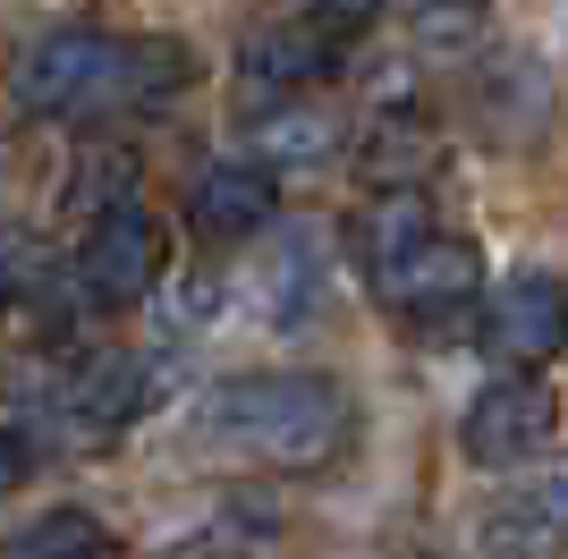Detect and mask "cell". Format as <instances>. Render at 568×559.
Masks as SVG:
<instances>
[{
  "instance_id": "cell-3",
  "label": "cell",
  "mask_w": 568,
  "mask_h": 559,
  "mask_svg": "<svg viewBox=\"0 0 568 559\" xmlns=\"http://www.w3.org/2000/svg\"><path fill=\"white\" fill-rule=\"evenodd\" d=\"M475 288H484V255H475L467 237H442L433 230L416 255H399L390 272H374V297L399 314L407 331H425V339H450L467 323Z\"/></svg>"
},
{
  "instance_id": "cell-20",
  "label": "cell",
  "mask_w": 568,
  "mask_h": 559,
  "mask_svg": "<svg viewBox=\"0 0 568 559\" xmlns=\"http://www.w3.org/2000/svg\"><path fill=\"white\" fill-rule=\"evenodd\" d=\"M9 297H18V288H9V280H0V314H9Z\"/></svg>"
},
{
  "instance_id": "cell-11",
  "label": "cell",
  "mask_w": 568,
  "mask_h": 559,
  "mask_svg": "<svg viewBox=\"0 0 568 559\" xmlns=\"http://www.w3.org/2000/svg\"><path fill=\"white\" fill-rule=\"evenodd\" d=\"M339 119L332 111H314V102H272V111L255 119V162L281 179V170H323L339 162Z\"/></svg>"
},
{
  "instance_id": "cell-10",
  "label": "cell",
  "mask_w": 568,
  "mask_h": 559,
  "mask_svg": "<svg viewBox=\"0 0 568 559\" xmlns=\"http://www.w3.org/2000/svg\"><path fill=\"white\" fill-rule=\"evenodd\" d=\"M433 237V195L425 186H382V195H365V204L348 212V255L365 263V280L390 272L399 255H416Z\"/></svg>"
},
{
  "instance_id": "cell-18",
  "label": "cell",
  "mask_w": 568,
  "mask_h": 559,
  "mask_svg": "<svg viewBox=\"0 0 568 559\" xmlns=\"http://www.w3.org/2000/svg\"><path fill=\"white\" fill-rule=\"evenodd\" d=\"M26 475H34V441H26L18 424H0V491L26 484Z\"/></svg>"
},
{
  "instance_id": "cell-7",
  "label": "cell",
  "mask_w": 568,
  "mask_h": 559,
  "mask_svg": "<svg viewBox=\"0 0 568 559\" xmlns=\"http://www.w3.org/2000/svg\"><path fill=\"white\" fill-rule=\"evenodd\" d=\"M272 204H281V179L263 162H213L187 186V230L204 237V246H246V237L272 221Z\"/></svg>"
},
{
  "instance_id": "cell-5",
  "label": "cell",
  "mask_w": 568,
  "mask_h": 559,
  "mask_svg": "<svg viewBox=\"0 0 568 559\" xmlns=\"http://www.w3.org/2000/svg\"><path fill=\"white\" fill-rule=\"evenodd\" d=\"M551 433H560V398H551L535 373H500V382H484V390L467 398L458 449H467L475 466L509 475V466H526L535 449H551Z\"/></svg>"
},
{
  "instance_id": "cell-19",
  "label": "cell",
  "mask_w": 568,
  "mask_h": 559,
  "mask_svg": "<svg viewBox=\"0 0 568 559\" xmlns=\"http://www.w3.org/2000/svg\"><path fill=\"white\" fill-rule=\"evenodd\" d=\"M306 9H314L323 26H339V34H356L365 18H382V0H306Z\"/></svg>"
},
{
  "instance_id": "cell-1",
  "label": "cell",
  "mask_w": 568,
  "mask_h": 559,
  "mask_svg": "<svg viewBox=\"0 0 568 559\" xmlns=\"http://www.w3.org/2000/svg\"><path fill=\"white\" fill-rule=\"evenodd\" d=\"M204 433L237 458H263L281 475H323L348 458L356 441V407L332 373H246L221 382L204 407Z\"/></svg>"
},
{
  "instance_id": "cell-16",
  "label": "cell",
  "mask_w": 568,
  "mask_h": 559,
  "mask_svg": "<svg viewBox=\"0 0 568 559\" xmlns=\"http://www.w3.org/2000/svg\"><path fill=\"white\" fill-rule=\"evenodd\" d=\"M484 26H493V9H484V0H416V43H425L433 60H442V51H450V60H467V51L484 43Z\"/></svg>"
},
{
  "instance_id": "cell-17",
  "label": "cell",
  "mask_w": 568,
  "mask_h": 559,
  "mask_svg": "<svg viewBox=\"0 0 568 559\" xmlns=\"http://www.w3.org/2000/svg\"><path fill=\"white\" fill-rule=\"evenodd\" d=\"M323 305V263H314V237H288L281 263H272V323H306Z\"/></svg>"
},
{
  "instance_id": "cell-4",
  "label": "cell",
  "mask_w": 568,
  "mask_h": 559,
  "mask_svg": "<svg viewBox=\"0 0 568 559\" xmlns=\"http://www.w3.org/2000/svg\"><path fill=\"white\" fill-rule=\"evenodd\" d=\"M339 60H348V34L323 26L314 9H297V18L246 34V51H237V93H255V102H306L323 77H339Z\"/></svg>"
},
{
  "instance_id": "cell-12",
  "label": "cell",
  "mask_w": 568,
  "mask_h": 559,
  "mask_svg": "<svg viewBox=\"0 0 568 559\" xmlns=\"http://www.w3.org/2000/svg\"><path fill=\"white\" fill-rule=\"evenodd\" d=\"M433 162H442V136H433L416 111H390L374 136H365V153H356V170H365L374 195H382V186H425Z\"/></svg>"
},
{
  "instance_id": "cell-14",
  "label": "cell",
  "mask_w": 568,
  "mask_h": 559,
  "mask_svg": "<svg viewBox=\"0 0 568 559\" xmlns=\"http://www.w3.org/2000/svg\"><path fill=\"white\" fill-rule=\"evenodd\" d=\"M195 85V51L170 43V34H144V43H128V77H119V102L128 111H153V102H170V93Z\"/></svg>"
},
{
  "instance_id": "cell-13",
  "label": "cell",
  "mask_w": 568,
  "mask_h": 559,
  "mask_svg": "<svg viewBox=\"0 0 568 559\" xmlns=\"http://www.w3.org/2000/svg\"><path fill=\"white\" fill-rule=\"evenodd\" d=\"M0 559H119V535L94 509H43L0 542Z\"/></svg>"
},
{
  "instance_id": "cell-6",
  "label": "cell",
  "mask_w": 568,
  "mask_h": 559,
  "mask_svg": "<svg viewBox=\"0 0 568 559\" xmlns=\"http://www.w3.org/2000/svg\"><path fill=\"white\" fill-rule=\"evenodd\" d=\"M162 272H170V237H162V221L153 212H136V204H119V212H102L94 230H85V246H77V288L94 305H144L153 288H162Z\"/></svg>"
},
{
  "instance_id": "cell-15",
  "label": "cell",
  "mask_w": 568,
  "mask_h": 559,
  "mask_svg": "<svg viewBox=\"0 0 568 559\" xmlns=\"http://www.w3.org/2000/svg\"><path fill=\"white\" fill-rule=\"evenodd\" d=\"M128 195H136V153H128V144H85L77 170H69V204L102 221V212H119Z\"/></svg>"
},
{
  "instance_id": "cell-8",
  "label": "cell",
  "mask_w": 568,
  "mask_h": 559,
  "mask_svg": "<svg viewBox=\"0 0 568 559\" xmlns=\"http://www.w3.org/2000/svg\"><path fill=\"white\" fill-rule=\"evenodd\" d=\"M493 348L509 356L518 373H535V365H551V356L568 348V288L560 280H509L493 297Z\"/></svg>"
},
{
  "instance_id": "cell-9",
  "label": "cell",
  "mask_w": 568,
  "mask_h": 559,
  "mask_svg": "<svg viewBox=\"0 0 568 559\" xmlns=\"http://www.w3.org/2000/svg\"><path fill=\"white\" fill-rule=\"evenodd\" d=\"M144 398H153V382H144L136 356H85V365H77V382L60 390V407H69L77 441H111L119 424L144 416Z\"/></svg>"
},
{
  "instance_id": "cell-2",
  "label": "cell",
  "mask_w": 568,
  "mask_h": 559,
  "mask_svg": "<svg viewBox=\"0 0 568 559\" xmlns=\"http://www.w3.org/2000/svg\"><path fill=\"white\" fill-rule=\"evenodd\" d=\"M119 77H128V43L102 26H60L43 43H26L9 60V102L26 119H77V111H111Z\"/></svg>"
}]
</instances>
